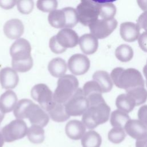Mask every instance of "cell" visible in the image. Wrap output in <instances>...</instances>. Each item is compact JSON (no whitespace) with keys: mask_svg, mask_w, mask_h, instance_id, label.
Returning <instances> with one entry per match:
<instances>
[{"mask_svg":"<svg viewBox=\"0 0 147 147\" xmlns=\"http://www.w3.org/2000/svg\"><path fill=\"white\" fill-rule=\"evenodd\" d=\"M10 54L12 58V68L16 71L26 72L33 67L31 46L27 40L24 38L16 40L10 48Z\"/></svg>","mask_w":147,"mask_h":147,"instance_id":"1","label":"cell"},{"mask_svg":"<svg viewBox=\"0 0 147 147\" xmlns=\"http://www.w3.org/2000/svg\"><path fill=\"white\" fill-rule=\"evenodd\" d=\"M110 77L117 87L126 91L138 87H144L145 82L141 72L136 68L124 69L122 67L114 68Z\"/></svg>","mask_w":147,"mask_h":147,"instance_id":"2","label":"cell"},{"mask_svg":"<svg viewBox=\"0 0 147 147\" xmlns=\"http://www.w3.org/2000/svg\"><path fill=\"white\" fill-rule=\"evenodd\" d=\"M110 107L106 103H102L90 106L82 115V122L86 127L93 129L98 125L106 122L110 116Z\"/></svg>","mask_w":147,"mask_h":147,"instance_id":"3","label":"cell"},{"mask_svg":"<svg viewBox=\"0 0 147 147\" xmlns=\"http://www.w3.org/2000/svg\"><path fill=\"white\" fill-rule=\"evenodd\" d=\"M79 38L75 30L71 28H63L50 38L49 46L53 53L59 54L65 52L68 48L76 46Z\"/></svg>","mask_w":147,"mask_h":147,"instance_id":"4","label":"cell"},{"mask_svg":"<svg viewBox=\"0 0 147 147\" xmlns=\"http://www.w3.org/2000/svg\"><path fill=\"white\" fill-rule=\"evenodd\" d=\"M79 86L77 78L72 75H65L57 81V87L53 93L55 102L65 103L76 92Z\"/></svg>","mask_w":147,"mask_h":147,"instance_id":"5","label":"cell"},{"mask_svg":"<svg viewBox=\"0 0 147 147\" xmlns=\"http://www.w3.org/2000/svg\"><path fill=\"white\" fill-rule=\"evenodd\" d=\"M79 22L84 26H89L98 19L99 2L90 0H82L76 9Z\"/></svg>","mask_w":147,"mask_h":147,"instance_id":"6","label":"cell"},{"mask_svg":"<svg viewBox=\"0 0 147 147\" xmlns=\"http://www.w3.org/2000/svg\"><path fill=\"white\" fill-rule=\"evenodd\" d=\"M30 94L32 98L46 111L48 112L55 103L53 94L45 84L39 83L34 85L31 90Z\"/></svg>","mask_w":147,"mask_h":147,"instance_id":"7","label":"cell"},{"mask_svg":"<svg viewBox=\"0 0 147 147\" xmlns=\"http://www.w3.org/2000/svg\"><path fill=\"white\" fill-rule=\"evenodd\" d=\"M64 105L65 111L69 116L83 115L89 107L88 101L82 89L80 88Z\"/></svg>","mask_w":147,"mask_h":147,"instance_id":"8","label":"cell"},{"mask_svg":"<svg viewBox=\"0 0 147 147\" xmlns=\"http://www.w3.org/2000/svg\"><path fill=\"white\" fill-rule=\"evenodd\" d=\"M28 126L23 119H16L5 125L1 130L5 142H11L24 138L28 131Z\"/></svg>","mask_w":147,"mask_h":147,"instance_id":"9","label":"cell"},{"mask_svg":"<svg viewBox=\"0 0 147 147\" xmlns=\"http://www.w3.org/2000/svg\"><path fill=\"white\" fill-rule=\"evenodd\" d=\"M117 25L118 22L115 18L110 20L98 19L88 27L91 34L98 39H103L110 35Z\"/></svg>","mask_w":147,"mask_h":147,"instance_id":"10","label":"cell"},{"mask_svg":"<svg viewBox=\"0 0 147 147\" xmlns=\"http://www.w3.org/2000/svg\"><path fill=\"white\" fill-rule=\"evenodd\" d=\"M25 118H28L32 125H37L42 127L49 122V116L40 106L32 102L27 107Z\"/></svg>","mask_w":147,"mask_h":147,"instance_id":"11","label":"cell"},{"mask_svg":"<svg viewBox=\"0 0 147 147\" xmlns=\"http://www.w3.org/2000/svg\"><path fill=\"white\" fill-rule=\"evenodd\" d=\"M67 65L72 74L82 75L88 71L90 67V61L85 55L76 53L69 57Z\"/></svg>","mask_w":147,"mask_h":147,"instance_id":"12","label":"cell"},{"mask_svg":"<svg viewBox=\"0 0 147 147\" xmlns=\"http://www.w3.org/2000/svg\"><path fill=\"white\" fill-rule=\"evenodd\" d=\"M82 90L88 101L89 106L105 101L102 96L103 92L100 86L93 80L85 83Z\"/></svg>","mask_w":147,"mask_h":147,"instance_id":"13","label":"cell"},{"mask_svg":"<svg viewBox=\"0 0 147 147\" xmlns=\"http://www.w3.org/2000/svg\"><path fill=\"white\" fill-rule=\"evenodd\" d=\"M19 77L17 71L10 67H5L0 71V83L3 88L13 89L18 84Z\"/></svg>","mask_w":147,"mask_h":147,"instance_id":"14","label":"cell"},{"mask_svg":"<svg viewBox=\"0 0 147 147\" xmlns=\"http://www.w3.org/2000/svg\"><path fill=\"white\" fill-rule=\"evenodd\" d=\"M3 32L10 39H18L24 33V26L22 22L17 18L8 20L3 26Z\"/></svg>","mask_w":147,"mask_h":147,"instance_id":"15","label":"cell"},{"mask_svg":"<svg viewBox=\"0 0 147 147\" xmlns=\"http://www.w3.org/2000/svg\"><path fill=\"white\" fill-rule=\"evenodd\" d=\"M140 29L137 24L132 22H124L120 25L119 33L122 38L127 42H134L140 35Z\"/></svg>","mask_w":147,"mask_h":147,"instance_id":"16","label":"cell"},{"mask_svg":"<svg viewBox=\"0 0 147 147\" xmlns=\"http://www.w3.org/2000/svg\"><path fill=\"white\" fill-rule=\"evenodd\" d=\"M126 133L131 138L139 140L147 134L146 127L139 119H130L124 127Z\"/></svg>","mask_w":147,"mask_h":147,"instance_id":"17","label":"cell"},{"mask_svg":"<svg viewBox=\"0 0 147 147\" xmlns=\"http://www.w3.org/2000/svg\"><path fill=\"white\" fill-rule=\"evenodd\" d=\"M86 127L82 121L72 119L68 121L65 127L66 135L71 139L78 140L83 137L86 133Z\"/></svg>","mask_w":147,"mask_h":147,"instance_id":"18","label":"cell"},{"mask_svg":"<svg viewBox=\"0 0 147 147\" xmlns=\"http://www.w3.org/2000/svg\"><path fill=\"white\" fill-rule=\"evenodd\" d=\"M78 44L80 49L84 54L91 55L98 49V39L91 33H86L80 37Z\"/></svg>","mask_w":147,"mask_h":147,"instance_id":"19","label":"cell"},{"mask_svg":"<svg viewBox=\"0 0 147 147\" xmlns=\"http://www.w3.org/2000/svg\"><path fill=\"white\" fill-rule=\"evenodd\" d=\"M17 102L16 94L12 90H7L0 96V109L4 114L10 113L14 109Z\"/></svg>","mask_w":147,"mask_h":147,"instance_id":"20","label":"cell"},{"mask_svg":"<svg viewBox=\"0 0 147 147\" xmlns=\"http://www.w3.org/2000/svg\"><path fill=\"white\" fill-rule=\"evenodd\" d=\"M93 80L96 82L100 86L102 92H110L113 86V83L110 75L106 71L99 70L95 72L92 75Z\"/></svg>","mask_w":147,"mask_h":147,"instance_id":"21","label":"cell"},{"mask_svg":"<svg viewBox=\"0 0 147 147\" xmlns=\"http://www.w3.org/2000/svg\"><path fill=\"white\" fill-rule=\"evenodd\" d=\"M67 67L68 65L64 59L60 57H56L49 62L48 69L52 76L60 78L65 75Z\"/></svg>","mask_w":147,"mask_h":147,"instance_id":"22","label":"cell"},{"mask_svg":"<svg viewBox=\"0 0 147 147\" xmlns=\"http://www.w3.org/2000/svg\"><path fill=\"white\" fill-rule=\"evenodd\" d=\"M115 105L117 109L126 113L131 112L136 106L134 99L128 94H119L116 98Z\"/></svg>","mask_w":147,"mask_h":147,"instance_id":"23","label":"cell"},{"mask_svg":"<svg viewBox=\"0 0 147 147\" xmlns=\"http://www.w3.org/2000/svg\"><path fill=\"white\" fill-rule=\"evenodd\" d=\"M48 20L50 25L55 28H65L66 16L63 9L55 10L49 13Z\"/></svg>","mask_w":147,"mask_h":147,"instance_id":"24","label":"cell"},{"mask_svg":"<svg viewBox=\"0 0 147 147\" xmlns=\"http://www.w3.org/2000/svg\"><path fill=\"white\" fill-rule=\"evenodd\" d=\"M48 113L51 118L57 122H63L70 117L65 111L64 105L56 102L48 111Z\"/></svg>","mask_w":147,"mask_h":147,"instance_id":"25","label":"cell"},{"mask_svg":"<svg viewBox=\"0 0 147 147\" xmlns=\"http://www.w3.org/2000/svg\"><path fill=\"white\" fill-rule=\"evenodd\" d=\"M83 147H100L102 144L100 135L95 130H89L85 133L81 140Z\"/></svg>","mask_w":147,"mask_h":147,"instance_id":"26","label":"cell"},{"mask_svg":"<svg viewBox=\"0 0 147 147\" xmlns=\"http://www.w3.org/2000/svg\"><path fill=\"white\" fill-rule=\"evenodd\" d=\"M130 119L127 113L117 109L113 111L110 117V122L113 127H125L126 123Z\"/></svg>","mask_w":147,"mask_h":147,"instance_id":"27","label":"cell"},{"mask_svg":"<svg viewBox=\"0 0 147 147\" xmlns=\"http://www.w3.org/2000/svg\"><path fill=\"white\" fill-rule=\"evenodd\" d=\"M26 135L30 142L36 144L42 143L45 138L44 130L37 125H32L28 128Z\"/></svg>","mask_w":147,"mask_h":147,"instance_id":"28","label":"cell"},{"mask_svg":"<svg viewBox=\"0 0 147 147\" xmlns=\"http://www.w3.org/2000/svg\"><path fill=\"white\" fill-rule=\"evenodd\" d=\"M134 55L133 48L129 45L121 44L115 50V56L118 60L122 62L130 61Z\"/></svg>","mask_w":147,"mask_h":147,"instance_id":"29","label":"cell"},{"mask_svg":"<svg viewBox=\"0 0 147 147\" xmlns=\"http://www.w3.org/2000/svg\"><path fill=\"white\" fill-rule=\"evenodd\" d=\"M99 2V16L101 19L110 20L114 18L117 12L115 5L112 2Z\"/></svg>","mask_w":147,"mask_h":147,"instance_id":"30","label":"cell"},{"mask_svg":"<svg viewBox=\"0 0 147 147\" xmlns=\"http://www.w3.org/2000/svg\"><path fill=\"white\" fill-rule=\"evenodd\" d=\"M135 100L136 106L144 103L147 100V91L144 87H138L126 91Z\"/></svg>","mask_w":147,"mask_h":147,"instance_id":"31","label":"cell"},{"mask_svg":"<svg viewBox=\"0 0 147 147\" xmlns=\"http://www.w3.org/2000/svg\"><path fill=\"white\" fill-rule=\"evenodd\" d=\"M33 102L29 99H22L18 101L14 109L13 114L17 119H22L25 118V113L28 106Z\"/></svg>","mask_w":147,"mask_h":147,"instance_id":"32","label":"cell"},{"mask_svg":"<svg viewBox=\"0 0 147 147\" xmlns=\"http://www.w3.org/2000/svg\"><path fill=\"white\" fill-rule=\"evenodd\" d=\"M126 137V133L123 128L113 127L108 133V138L111 142L118 144L122 142Z\"/></svg>","mask_w":147,"mask_h":147,"instance_id":"33","label":"cell"},{"mask_svg":"<svg viewBox=\"0 0 147 147\" xmlns=\"http://www.w3.org/2000/svg\"><path fill=\"white\" fill-rule=\"evenodd\" d=\"M66 16L65 28H71L75 26L78 22V17L75 9L71 7L63 8Z\"/></svg>","mask_w":147,"mask_h":147,"instance_id":"34","label":"cell"},{"mask_svg":"<svg viewBox=\"0 0 147 147\" xmlns=\"http://www.w3.org/2000/svg\"><path fill=\"white\" fill-rule=\"evenodd\" d=\"M37 8L44 12H51L57 7L58 2L56 0H38L36 3Z\"/></svg>","mask_w":147,"mask_h":147,"instance_id":"35","label":"cell"},{"mask_svg":"<svg viewBox=\"0 0 147 147\" xmlns=\"http://www.w3.org/2000/svg\"><path fill=\"white\" fill-rule=\"evenodd\" d=\"M17 6L18 11L24 14H28L32 12L34 7V2L32 0L17 1Z\"/></svg>","mask_w":147,"mask_h":147,"instance_id":"36","label":"cell"},{"mask_svg":"<svg viewBox=\"0 0 147 147\" xmlns=\"http://www.w3.org/2000/svg\"><path fill=\"white\" fill-rule=\"evenodd\" d=\"M138 119L147 128V105L142 106L138 111Z\"/></svg>","mask_w":147,"mask_h":147,"instance_id":"37","label":"cell"},{"mask_svg":"<svg viewBox=\"0 0 147 147\" xmlns=\"http://www.w3.org/2000/svg\"><path fill=\"white\" fill-rule=\"evenodd\" d=\"M137 24L140 29H142L147 32V11H144L140 14L137 19Z\"/></svg>","mask_w":147,"mask_h":147,"instance_id":"38","label":"cell"},{"mask_svg":"<svg viewBox=\"0 0 147 147\" xmlns=\"http://www.w3.org/2000/svg\"><path fill=\"white\" fill-rule=\"evenodd\" d=\"M138 42L140 48L144 52H147V32H143L140 34L138 38Z\"/></svg>","mask_w":147,"mask_h":147,"instance_id":"39","label":"cell"},{"mask_svg":"<svg viewBox=\"0 0 147 147\" xmlns=\"http://www.w3.org/2000/svg\"><path fill=\"white\" fill-rule=\"evenodd\" d=\"M16 4H17L16 0H0V6L4 9H11Z\"/></svg>","mask_w":147,"mask_h":147,"instance_id":"40","label":"cell"},{"mask_svg":"<svg viewBox=\"0 0 147 147\" xmlns=\"http://www.w3.org/2000/svg\"><path fill=\"white\" fill-rule=\"evenodd\" d=\"M136 147H147V134L144 137L136 140Z\"/></svg>","mask_w":147,"mask_h":147,"instance_id":"41","label":"cell"},{"mask_svg":"<svg viewBox=\"0 0 147 147\" xmlns=\"http://www.w3.org/2000/svg\"><path fill=\"white\" fill-rule=\"evenodd\" d=\"M137 3L138 6L144 11H147V0L145 1H137Z\"/></svg>","mask_w":147,"mask_h":147,"instance_id":"42","label":"cell"},{"mask_svg":"<svg viewBox=\"0 0 147 147\" xmlns=\"http://www.w3.org/2000/svg\"><path fill=\"white\" fill-rule=\"evenodd\" d=\"M143 73L146 78V83H147V60H146V64H145V65L144 67V68H143Z\"/></svg>","mask_w":147,"mask_h":147,"instance_id":"43","label":"cell"},{"mask_svg":"<svg viewBox=\"0 0 147 147\" xmlns=\"http://www.w3.org/2000/svg\"><path fill=\"white\" fill-rule=\"evenodd\" d=\"M5 142V140L3 137V135L2 134V132L0 131V147H2Z\"/></svg>","mask_w":147,"mask_h":147,"instance_id":"44","label":"cell"},{"mask_svg":"<svg viewBox=\"0 0 147 147\" xmlns=\"http://www.w3.org/2000/svg\"><path fill=\"white\" fill-rule=\"evenodd\" d=\"M4 117H5V114L0 109V124L2 122V121L4 118Z\"/></svg>","mask_w":147,"mask_h":147,"instance_id":"45","label":"cell"},{"mask_svg":"<svg viewBox=\"0 0 147 147\" xmlns=\"http://www.w3.org/2000/svg\"><path fill=\"white\" fill-rule=\"evenodd\" d=\"M146 86H147V83H146Z\"/></svg>","mask_w":147,"mask_h":147,"instance_id":"46","label":"cell"}]
</instances>
